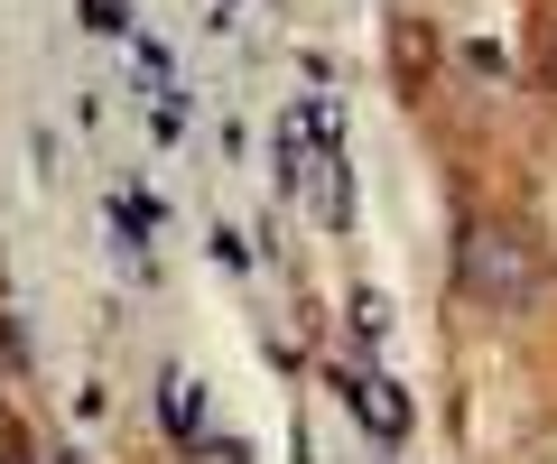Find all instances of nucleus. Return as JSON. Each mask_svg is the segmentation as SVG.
<instances>
[{"instance_id":"obj_1","label":"nucleus","mask_w":557,"mask_h":464,"mask_svg":"<svg viewBox=\"0 0 557 464\" xmlns=\"http://www.w3.org/2000/svg\"><path fill=\"white\" fill-rule=\"evenodd\" d=\"M456 279L474 306H530L539 298V242H520L511 223H465L456 233Z\"/></svg>"},{"instance_id":"obj_2","label":"nucleus","mask_w":557,"mask_h":464,"mask_svg":"<svg viewBox=\"0 0 557 464\" xmlns=\"http://www.w3.org/2000/svg\"><path fill=\"white\" fill-rule=\"evenodd\" d=\"M354 409H362V427H372L381 446L409 437V400H399V381H381V372H372V381H354Z\"/></svg>"},{"instance_id":"obj_3","label":"nucleus","mask_w":557,"mask_h":464,"mask_svg":"<svg viewBox=\"0 0 557 464\" xmlns=\"http://www.w3.org/2000/svg\"><path fill=\"white\" fill-rule=\"evenodd\" d=\"M391 65H399V93H428V65H437V47L418 38V20L391 28Z\"/></svg>"},{"instance_id":"obj_4","label":"nucleus","mask_w":557,"mask_h":464,"mask_svg":"<svg viewBox=\"0 0 557 464\" xmlns=\"http://www.w3.org/2000/svg\"><path fill=\"white\" fill-rule=\"evenodd\" d=\"M539 84H548V93H557V20L539 28Z\"/></svg>"},{"instance_id":"obj_5","label":"nucleus","mask_w":557,"mask_h":464,"mask_svg":"<svg viewBox=\"0 0 557 464\" xmlns=\"http://www.w3.org/2000/svg\"><path fill=\"white\" fill-rule=\"evenodd\" d=\"M0 464H28V446H20V427H10V437H0Z\"/></svg>"}]
</instances>
